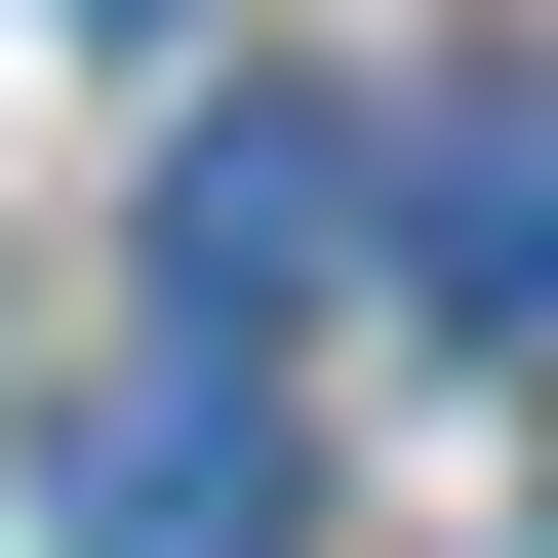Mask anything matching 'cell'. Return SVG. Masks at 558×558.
<instances>
[{
  "mask_svg": "<svg viewBox=\"0 0 558 558\" xmlns=\"http://www.w3.org/2000/svg\"><path fill=\"white\" fill-rule=\"evenodd\" d=\"M360 240H399V160H360L319 81H199V120H160V319H199V360H279Z\"/></svg>",
  "mask_w": 558,
  "mask_h": 558,
  "instance_id": "1",
  "label": "cell"
},
{
  "mask_svg": "<svg viewBox=\"0 0 558 558\" xmlns=\"http://www.w3.org/2000/svg\"><path fill=\"white\" fill-rule=\"evenodd\" d=\"M40 558H279V360H81L40 399Z\"/></svg>",
  "mask_w": 558,
  "mask_h": 558,
  "instance_id": "2",
  "label": "cell"
},
{
  "mask_svg": "<svg viewBox=\"0 0 558 558\" xmlns=\"http://www.w3.org/2000/svg\"><path fill=\"white\" fill-rule=\"evenodd\" d=\"M399 240H439V319H558V81H439L399 120Z\"/></svg>",
  "mask_w": 558,
  "mask_h": 558,
  "instance_id": "3",
  "label": "cell"
},
{
  "mask_svg": "<svg viewBox=\"0 0 558 558\" xmlns=\"http://www.w3.org/2000/svg\"><path fill=\"white\" fill-rule=\"evenodd\" d=\"M81 40H160V0H81Z\"/></svg>",
  "mask_w": 558,
  "mask_h": 558,
  "instance_id": "4",
  "label": "cell"
}]
</instances>
